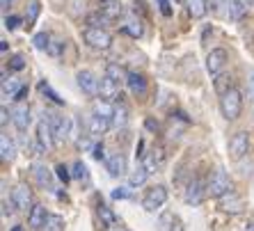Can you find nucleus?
Returning <instances> with one entry per match:
<instances>
[{"mask_svg": "<svg viewBox=\"0 0 254 231\" xmlns=\"http://www.w3.org/2000/svg\"><path fill=\"white\" fill-rule=\"evenodd\" d=\"M220 110H222L225 119H229V121L238 119V115H241V110H243V94H241V89L231 87L227 94L220 96Z\"/></svg>", "mask_w": 254, "mask_h": 231, "instance_id": "nucleus-1", "label": "nucleus"}, {"mask_svg": "<svg viewBox=\"0 0 254 231\" xmlns=\"http://www.w3.org/2000/svg\"><path fill=\"white\" fill-rule=\"evenodd\" d=\"M229 192H234V183H231L229 176H227L222 170H218V172H213L211 176H208V181H206V195L208 197L222 199V197L229 195Z\"/></svg>", "mask_w": 254, "mask_h": 231, "instance_id": "nucleus-2", "label": "nucleus"}, {"mask_svg": "<svg viewBox=\"0 0 254 231\" xmlns=\"http://www.w3.org/2000/svg\"><path fill=\"white\" fill-rule=\"evenodd\" d=\"M85 44L92 48H96V51H108V48L113 46V35L108 32V30L103 28H87L83 35Z\"/></svg>", "mask_w": 254, "mask_h": 231, "instance_id": "nucleus-3", "label": "nucleus"}, {"mask_svg": "<svg viewBox=\"0 0 254 231\" xmlns=\"http://www.w3.org/2000/svg\"><path fill=\"white\" fill-rule=\"evenodd\" d=\"M37 142H39V147H42L44 151L55 144L53 124H51V117H48V115H44V117L39 119V124H37Z\"/></svg>", "mask_w": 254, "mask_h": 231, "instance_id": "nucleus-4", "label": "nucleus"}, {"mask_svg": "<svg viewBox=\"0 0 254 231\" xmlns=\"http://www.w3.org/2000/svg\"><path fill=\"white\" fill-rule=\"evenodd\" d=\"M165 202H167V188H165V185H154V188H151L147 195H144V199H142V206H144V211L154 213L156 208H160Z\"/></svg>", "mask_w": 254, "mask_h": 231, "instance_id": "nucleus-5", "label": "nucleus"}, {"mask_svg": "<svg viewBox=\"0 0 254 231\" xmlns=\"http://www.w3.org/2000/svg\"><path fill=\"white\" fill-rule=\"evenodd\" d=\"M248 147H250V133H245V130H238V133H234L229 140V154L234 160H241L243 156L248 154Z\"/></svg>", "mask_w": 254, "mask_h": 231, "instance_id": "nucleus-6", "label": "nucleus"}, {"mask_svg": "<svg viewBox=\"0 0 254 231\" xmlns=\"http://www.w3.org/2000/svg\"><path fill=\"white\" fill-rule=\"evenodd\" d=\"M227 62H229V55H227L225 48H215L206 58V71L211 73V76H218V73L225 69Z\"/></svg>", "mask_w": 254, "mask_h": 231, "instance_id": "nucleus-7", "label": "nucleus"}, {"mask_svg": "<svg viewBox=\"0 0 254 231\" xmlns=\"http://www.w3.org/2000/svg\"><path fill=\"white\" fill-rule=\"evenodd\" d=\"M206 197V183L201 181V178H192L186 188V204H201V199Z\"/></svg>", "mask_w": 254, "mask_h": 231, "instance_id": "nucleus-8", "label": "nucleus"}, {"mask_svg": "<svg viewBox=\"0 0 254 231\" xmlns=\"http://www.w3.org/2000/svg\"><path fill=\"white\" fill-rule=\"evenodd\" d=\"M12 121L18 130H28V126L32 124V113H30L28 103H16L12 110Z\"/></svg>", "mask_w": 254, "mask_h": 231, "instance_id": "nucleus-9", "label": "nucleus"}, {"mask_svg": "<svg viewBox=\"0 0 254 231\" xmlns=\"http://www.w3.org/2000/svg\"><path fill=\"white\" fill-rule=\"evenodd\" d=\"M76 80H78V87L83 89L87 96H96V94H99L101 80H99V78H96L92 71H78Z\"/></svg>", "mask_w": 254, "mask_h": 231, "instance_id": "nucleus-10", "label": "nucleus"}, {"mask_svg": "<svg viewBox=\"0 0 254 231\" xmlns=\"http://www.w3.org/2000/svg\"><path fill=\"white\" fill-rule=\"evenodd\" d=\"M51 124H53V133H55V142H64L71 133V119L69 117H60V115H48Z\"/></svg>", "mask_w": 254, "mask_h": 231, "instance_id": "nucleus-11", "label": "nucleus"}, {"mask_svg": "<svg viewBox=\"0 0 254 231\" xmlns=\"http://www.w3.org/2000/svg\"><path fill=\"white\" fill-rule=\"evenodd\" d=\"M12 202H14V206H16L18 211H28V208L32 206V192H30L28 185L21 183V185H16V188H14Z\"/></svg>", "mask_w": 254, "mask_h": 231, "instance_id": "nucleus-12", "label": "nucleus"}, {"mask_svg": "<svg viewBox=\"0 0 254 231\" xmlns=\"http://www.w3.org/2000/svg\"><path fill=\"white\" fill-rule=\"evenodd\" d=\"M99 12L113 23V21H117L119 16H124V5H122L119 0H101Z\"/></svg>", "mask_w": 254, "mask_h": 231, "instance_id": "nucleus-13", "label": "nucleus"}, {"mask_svg": "<svg viewBox=\"0 0 254 231\" xmlns=\"http://www.w3.org/2000/svg\"><path fill=\"white\" fill-rule=\"evenodd\" d=\"M99 94L103 101H117V99H122V94H119V85L115 83V80H110L108 76L101 78V85H99Z\"/></svg>", "mask_w": 254, "mask_h": 231, "instance_id": "nucleus-14", "label": "nucleus"}, {"mask_svg": "<svg viewBox=\"0 0 254 231\" xmlns=\"http://www.w3.org/2000/svg\"><path fill=\"white\" fill-rule=\"evenodd\" d=\"M106 170H108V174H110V176H124V174H126V158L122 154L108 156Z\"/></svg>", "mask_w": 254, "mask_h": 231, "instance_id": "nucleus-15", "label": "nucleus"}, {"mask_svg": "<svg viewBox=\"0 0 254 231\" xmlns=\"http://www.w3.org/2000/svg\"><path fill=\"white\" fill-rule=\"evenodd\" d=\"M46 220H48V213H46V208H44L42 204H35V206L30 208V213H28V225L32 227V229H44Z\"/></svg>", "mask_w": 254, "mask_h": 231, "instance_id": "nucleus-16", "label": "nucleus"}, {"mask_svg": "<svg viewBox=\"0 0 254 231\" xmlns=\"http://www.w3.org/2000/svg\"><path fill=\"white\" fill-rule=\"evenodd\" d=\"M126 85H128V89L137 96V99H142V96L147 94V78L142 76V73H128Z\"/></svg>", "mask_w": 254, "mask_h": 231, "instance_id": "nucleus-17", "label": "nucleus"}, {"mask_svg": "<svg viewBox=\"0 0 254 231\" xmlns=\"http://www.w3.org/2000/svg\"><path fill=\"white\" fill-rule=\"evenodd\" d=\"M252 2L254 0H229V16L234 21H241L248 14L250 7H252Z\"/></svg>", "mask_w": 254, "mask_h": 231, "instance_id": "nucleus-18", "label": "nucleus"}, {"mask_svg": "<svg viewBox=\"0 0 254 231\" xmlns=\"http://www.w3.org/2000/svg\"><path fill=\"white\" fill-rule=\"evenodd\" d=\"M110 126H113V119L101 117V115H92V117H89V130H92L94 135H103Z\"/></svg>", "mask_w": 254, "mask_h": 231, "instance_id": "nucleus-19", "label": "nucleus"}, {"mask_svg": "<svg viewBox=\"0 0 254 231\" xmlns=\"http://www.w3.org/2000/svg\"><path fill=\"white\" fill-rule=\"evenodd\" d=\"M160 227H163V231H184V222H181L174 213L160 215Z\"/></svg>", "mask_w": 254, "mask_h": 231, "instance_id": "nucleus-20", "label": "nucleus"}, {"mask_svg": "<svg viewBox=\"0 0 254 231\" xmlns=\"http://www.w3.org/2000/svg\"><path fill=\"white\" fill-rule=\"evenodd\" d=\"M106 76L110 78V80H115L117 85H122V83H126V80H128V73L124 71V66L115 64V62H110V64L106 66Z\"/></svg>", "mask_w": 254, "mask_h": 231, "instance_id": "nucleus-21", "label": "nucleus"}, {"mask_svg": "<svg viewBox=\"0 0 254 231\" xmlns=\"http://www.w3.org/2000/svg\"><path fill=\"white\" fill-rule=\"evenodd\" d=\"M21 87L23 85L18 83V80H14V78H7V73H2V96H9V99H14V96L21 92Z\"/></svg>", "mask_w": 254, "mask_h": 231, "instance_id": "nucleus-22", "label": "nucleus"}, {"mask_svg": "<svg viewBox=\"0 0 254 231\" xmlns=\"http://www.w3.org/2000/svg\"><path fill=\"white\" fill-rule=\"evenodd\" d=\"M32 176H35L37 185H42V188H51V170L44 165H35L32 167Z\"/></svg>", "mask_w": 254, "mask_h": 231, "instance_id": "nucleus-23", "label": "nucleus"}, {"mask_svg": "<svg viewBox=\"0 0 254 231\" xmlns=\"http://www.w3.org/2000/svg\"><path fill=\"white\" fill-rule=\"evenodd\" d=\"M160 163H163V151H160V149H154V151H149V154L142 158V165L149 170V174L156 172V167H158Z\"/></svg>", "mask_w": 254, "mask_h": 231, "instance_id": "nucleus-24", "label": "nucleus"}, {"mask_svg": "<svg viewBox=\"0 0 254 231\" xmlns=\"http://www.w3.org/2000/svg\"><path fill=\"white\" fill-rule=\"evenodd\" d=\"M188 14L192 18H201L206 16V0H188Z\"/></svg>", "mask_w": 254, "mask_h": 231, "instance_id": "nucleus-25", "label": "nucleus"}, {"mask_svg": "<svg viewBox=\"0 0 254 231\" xmlns=\"http://www.w3.org/2000/svg\"><path fill=\"white\" fill-rule=\"evenodd\" d=\"M126 124H128V110H126L124 103H117V106H115L113 126H117V128H124Z\"/></svg>", "mask_w": 254, "mask_h": 231, "instance_id": "nucleus-26", "label": "nucleus"}, {"mask_svg": "<svg viewBox=\"0 0 254 231\" xmlns=\"http://www.w3.org/2000/svg\"><path fill=\"white\" fill-rule=\"evenodd\" d=\"M14 154H16V149H14L9 135H2L0 137V156H2V160H12Z\"/></svg>", "mask_w": 254, "mask_h": 231, "instance_id": "nucleus-27", "label": "nucleus"}, {"mask_svg": "<svg viewBox=\"0 0 254 231\" xmlns=\"http://www.w3.org/2000/svg\"><path fill=\"white\" fill-rule=\"evenodd\" d=\"M94 115H101V117H108V119H113L115 117V106L110 101H96L94 103Z\"/></svg>", "mask_w": 254, "mask_h": 231, "instance_id": "nucleus-28", "label": "nucleus"}, {"mask_svg": "<svg viewBox=\"0 0 254 231\" xmlns=\"http://www.w3.org/2000/svg\"><path fill=\"white\" fill-rule=\"evenodd\" d=\"M99 218L103 220V225H106V227H115L119 222V218L106 206V204H101V206H99Z\"/></svg>", "mask_w": 254, "mask_h": 231, "instance_id": "nucleus-29", "label": "nucleus"}, {"mask_svg": "<svg viewBox=\"0 0 254 231\" xmlns=\"http://www.w3.org/2000/svg\"><path fill=\"white\" fill-rule=\"evenodd\" d=\"M147 178H149V170L144 165H137L135 172L128 176V181H130V185H142L144 181H147Z\"/></svg>", "mask_w": 254, "mask_h": 231, "instance_id": "nucleus-30", "label": "nucleus"}, {"mask_svg": "<svg viewBox=\"0 0 254 231\" xmlns=\"http://www.w3.org/2000/svg\"><path fill=\"white\" fill-rule=\"evenodd\" d=\"M213 85H215V92H218L220 96L227 94V92L234 87V85H231V76H220V73H218V78H215V83Z\"/></svg>", "mask_w": 254, "mask_h": 231, "instance_id": "nucleus-31", "label": "nucleus"}, {"mask_svg": "<svg viewBox=\"0 0 254 231\" xmlns=\"http://www.w3.org/2000/svg\"><path fill=\"white\" fill-rule=\"evenodd\" d=\"M62 229H64V220L60 218V215H48L44 231H62Z\"/></svg>", "mask_w": 254, "mask_h": 231, "instance_id": "nucleus-32", "label": "nucleus"}, {"mask_svg": "<svg viewBox=\"0 0 254 231\" xmlns=\"http://www.w3.org/2000/svg\"><path fill=\"white\" fill-rule=\"evenodd\" d=\"M87 25L89 28H103V25H110V21L101 12H96V14H89L87 16Z\"/></svg>", "mask_w": 254, "mask_h": 231, "instance_id": "nucleus-33", "label": "nucleus"}, {"mask_svg": "<svg viewBox=\"0 0 254 231\" xmlns=\"http://www.w3.org/2000/svg\"><path fill=\"white\" fill-rule=\"evenodd\" d=\"M32 44H35V48H39V51H48V46H51V35L39 32V35H35Z\"/></svg>", "mask_w": 254, "mask_h": 231, "instance_id": "nucleus-34", "label": "nucleus"}, {"mask_svg": "<svg viewBox=\"0 0 254 231\" xmlns=\"http://www.w3.org/2000/svg\"><path fill=\"white\" fill-rule=\"evenodd\" d=\"M124 32L137 39V37H142V23L140 21H128V23L124 25Z\"/></svg>", "mask_w": 254, "mask_h": 231, "instance_id": "nucleus-35", "label": "nucleus"}, {"mask_svg": "<svg viewBox=\"0 0 254 231\" xmlns=\"http://www.w3.org/2000/svg\"><path fill=\"white\" fill-rule=\"evenodd\" d=\"M71 176L85 181V178H87V167H85L80 160H76V163H73V172H71Z\"/></svg>", "mask_w": 254, "mask_h": 231, "instance_id": "nucleus-36", "label": "nucleus"}, {"mask_svg": "<svg viewBox=\"0 0 254 231\" xmlns=\"http://www.w3.org/2000/svg\"><path fill=\"white\" fill-rule=\"evenodd\" d=\"M39 7H42V5H39V0H32V2H30V16H28V21H25V25H28V28L35 23V18L39 16Z\"/></svg>", "mask_w": 254, "mask_h": 231, "instance_id": "nucleus-37", "label": "nucleus"}, {"mask_svg": "<svg viewBox=\"0 0 254 231\" xmlns=\"http://www.w3.org/2000/svg\"><path fill=\"white\" fill-rule=\"evenodd\" d=\"M9 69H12V71H21V69H25L23 55H14V58L9 59Z\"/></svg>", "mask_w": 254, "mask_h": 231, "instance_id": "nucleus-38", "label": "nucleus"}, {"mask_svg": "<svg viewBox=\"0 0 254 231\" xmlns=\"http://www.w3.org/2000/svg\"><path fill=\"white\" fill-rule=\"evenodd\" d=\"M64 51V42H51V46H48V51L46 53L48 55H53V58H58L60 53Z\"/></svg>", "mask_w": 254, "mask_h": 231, "instance_id": "nucleus-39", "label": "nucleus"}, {"mask_svg": "<svg viewBox=\"0 0 254 231\" xmlns=\"http://www.w3.org/2000/svg\"><path fill=\"white\" fill-rule=\"evenodd\" d=\"M92 151H94V158L96 160H103V163H106L108 160V156H106V147H103V142H99V144H94V149H92Z\"/></svg>", "mask_w": 254, "mask_h": 231, "instance_id": "nucleus-40", "label": "nucleus"}, {"mask_svg": "<svg viewBox=\"0 0 254 231\" xmlns=\"http://www.w3.org/2000/svg\"><path fill=\"white\" fill-rule=\"evenodd\" d=\"M55 172H58V176H60V181H62V183H69L71 174H69V170H66L64 165H58V167H55Z\"/></svg>", "mask_w": 254, "mask_h": 231, "instance_id": "nucleus-41", "label": "nucleus"}, {"mask_svg": "<svg viewBox=\"0 0 254 231\" xmlns=\"http://www.w3.org/2000/svg\"><path fill=\"white\" fill-rule=\"evenodd\" d=\"M128 197H130L128 188H115L113 190V199H128Z\"/></svg>", "mask_w": 254, "mask_h": 231, "instance_id": "nucleus-42", "label": "nucleus"}, {"mask_svg": "<svg viewBox=\"0 0 254 231\" xmlns=\"http://www.w3.org/2000/svg\"><path fill=\"white\" fill-rule=\"evenodd\" d=\"M42 92H46V94H48V96H51V99H53V101H55V103H62V99H60V96H58V94H55V92H53V89H51V87H48V85H46V83H42Z\"/></svg>", "mask_w": 254, "mask_h": 231, "instance_id": "nucleus-43", "label": "nucleus"}, {"mask_svg": "<svg viewBox=\"0 0 254 231\" xmlns=\"http://www.w3.org/2000/svg\"><path fill=\"white\" fill-rule=\"evenodd\" d=\"M18 23H21V18H18V16H7V18H5V25H7L9 30L18 28Z\"/></svg>", "mask_w": 254, "mask_h": 231, "instance_id": "nucleus-44", "label": "nucleus"}, {"mask_svg": "<svg viewBox=\"0 0 254 231\" xmlns=\"http://www.w3.org/2000/svg\"><path fill=\"white\" fill-rule=\"evenodd\" d=\"M14 202L12 204H7V202H2V215H12L14 213Z\"/></svg>", "mask_w": 254, "mask_h": 231, "instance_id": "nucleus-45", "label": "nucleus"}, {"mask_svg": "<svg viewBox=\"0 0 254 231\" xmlns=\"http://www.w3.org/2000/svg\"><path fill=\"white\" fill-rule=\"evenodd\" d=\"M160 12L165 14V16H170V14H172V9H170V5H167V0H160Z\"/></svg>", "mask_w": 254, "mask_h": 231, "instance_id": "nucleus-46", "label": "nucleus"}, {"mask_svg": "<svg viewBox=\"0 0 254 231\" xmlns=\"http://www.w3.org/2000/svg\"><path fill=\"white\" fill-rule=\"evenodd\" d=\"M78 149H94V147L89 144V140H83V137H80V140H78Z\"/></svg>", "mask_w": 254, "mask_h": 231, "instance_id": "nucleus-47", "label": "nucleus"}, {"mask_svg": "<svg viewBox=\"0 0 254 231\" xmlns=\"http://www.w3.org/2000/svg\"><path fill=\"white\" fill-rule=\"evenodd\" d=\"M25 94H28V87H25V85H23V87H21V92H18V94L14 96V99H16V101H21V99H23Z\"/></svg>", "mask_w": 254, "mask_h": 231, "instance_id": "nucleus-48", "label": "nucleus"}, {"mask_svg": "<svg viewBox=\"0 0 254 231\" xmlns=\"http://www.w3.org/2000/svg\"><path fill=\"white\" fill-rule=\"evenodd\" d=\"M9 5H12V0H2V7H5V9H7Z\"/></svg>", "mask_w": 254, "mask_h": 231, "instance_id": "nucleus-49", "label": "nucleus"}, {"mask_svg": "<svg viewBox=\"0 0 254 231\" xmlns=\"http://www.w3.org/2000/svg\"><path fill=\"white\" fill-rule=\"evenodd\" d=\"M250 89H252V94H254V73H252V80H250Z\"/></svg>", "mask_w": 254, "mask_h": 231, "instance_id": "nucleus-50", "label": "nucleus"}, {"mask_svg": "<svg viewBox=\"0 0 254 231\" xmlns=\"http://www.w3.org/2000/svg\"><path fill=\"white\" fill-rule=\"evenodd\" d=\"M12 231H23V227H12Z\"/></svg>", "mask_w": 254, "mask_h": 231, "instance_id": "nucleus-51", "label": "nucleus"}, {"mask_svg": "<svg viewBox=\"0 0 254 231\" xmlns=\"http://www.w3.org/2000/svg\"><path fill=\"white\" fill-rule=\"evenodd\" d=\"M177 2H188V0H177Z\"/></svg>", "mask_w": 254, "mask_h": 231, "instance_id": "nucleus-52", "label": "nucleus"}, {"mask_svg": "<svg viewBox=\"0 0 254 231\" xmlns=\"http://www.w3.org/2000/svg\"><path fill=\"white\" fill-rule=\"evenodd\" d=\"M250 231H254V227H252V229H250Z\"/></svg>", "mask_w": 254, "mask_h": 231, "instance_id": "nucleus-53", "label": "nucleus"}]
</instances>
